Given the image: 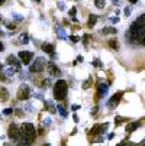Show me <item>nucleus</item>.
Instances as JSON below:
<instances>
[{"mask_svg": "<svg viewBox=\"0 0 145 146\" xmlns=\"http://www.w3.org/2000/svg\"><path fill=\"white\" fill-rule=\"evenodd\" d=\"M57 32L59 33V36H61V38H65V33H64V31L61 29V28H59V29H57Z\"/></svg>", "mask_w": 145, "mask_h": 146, "instance_id": "22", "label": "nucleus"}, {"mask_svg": "<svg viewBox=\"0 0 145 146\" xmlns=\"http://www.w3.org/2000/svg\"><path fill=\"white\" fill-rule=\"evenodd\" d=\"M94 5L97 9H103L106 6V0H94Z\"/></svg>", "mask_w": 145, "mask_h": 146, "instance_id": "16", "label": "nucleus"}, {"mask_svg": "<svg viewBox=\"0 0 145 146\" xmlns=\"http://www.w3.org/2000/svg\"><path fill=\"white\" fill-rule=\"evenodd\" d=\"M139 127V123L138 121H135V123H131V124H128V126H126V132L128 133H132L134 130H136Z\"/></svg>", "mask_w": 145, "mask_h": 146, "instance_id": "15", "label": "nucleus"}, {"mask_svg": "<svg viewBox=\"0 0 145 146\" xmlns=\"http://www.w3.org/2000/svg\"><path fill=\"white\" fill-rule=\"evenodd\" d=\"M125 13H126V16H128V15L131 13V9H129V7H126V9H125Z\"/></svg>", "mask_w": 145, "mask_h": 146, "instance_id": "28", "label": "nucleus"}, {"mask_svg": "<svg viewBox=\"0 0 145 146\" xmlns=\"http://www.w3.org/2000/svg\"><path fill=\"white\" fill-rule=\"evenodd\" d=\"M70 15H71V16L74 17V15H76V7H73V9H71V12H70Z\"/></svg>", "mask_w": 145, "mask_h": 146, "instance_id": "26", "label": "nucleus"}, {"mask_svg": "<svg viewBox=\"0 0 145 146\" xmlns=\"http://www.w3.org/2000/svg\"><path fill=\"white\" fill-rule=\"evenodd\" d=\"M13 111V109H7V110H5V114H10Z\"/></svg>", "mask_w": 145, "mask_h": 146, "instance_id": "27", "label": "nucleus"}, {"mask_svg": "<svg viewBox=\"0 0 145 146\" xmlns=\"http://www.w3.org/2000/svg\"><path fill=\"white\" fill-rule=\"evenodd\" d=\"M93 64H94L96 67H99V68H102V67H103V65L100 64V61H99V59H94V62H93Z\"/></svg>", "mask_w": 145, "mask_h": 146, "instance_id": "24", "label": "nucleus"}, {"mask_svg": "<svg viewBox=\"0 0 145 146\" xmlns=\"http://www.w3.org/2000/svg\"><path fill=\"white\" fill-rule=\"evenodd\" d=\"M44 146H49V145H44Z\"/></svg>", "mask_w": 145, "mask_h": 146, "instance_id": "34", "label": "nucleus"}, {"mask_svg": "<svg viewBox=\"0 0 145 146\" xmlns=\"http://www.w3.org/2000/svg\"><path fill=\"white\" fill-rule=\"evenodd\" d=\"M47 70H48V72H49L52 77H58V75L61 74L59 68H58L55 64H48V65H47Z\"/></svg>", "mask_w": 145, "mask_h": 146, "instance_id": "10", "label": "nucleus"}, {"mask_svg": "<svg viewBox=\"0 0 145 146\" xmlns=\"http://www.w3.org/2000/svg\"><path fill=\"white\" fill-rule=\"evenodd\" d=\"M7 28H9L10 31H13V29H15V25H7Z\"/></svg>", "mask_w": 145, "mask_h": 146, "instance_id": "29", "label": "nucleus"}, {"mask_svg": "<svg viewBox=\"0 0 145 146\" xmlns=\"http://www.w3.org/2000/svg\"><path fill=\"white\" fill-rule=\"evenodd\" d=\"M41 48H42V51L44 52H47V54H51L52 56H55V54H54V51H55V48H54V45L52 44H42V46H41Z\"/></svg>", "mask_w": 145, "mask_h": 146, "instance_id": "11", "label": "nucleus"}, {"mask_svg": "<svg viewBox=\"0 0 145 146\" xmlns=\"http://www.w3.org/2000/svg\"><path fill=\"white\" fill-rule=\"evenodd\" d=\"M45 65H47V62L44 58H36V61L29 67V71L31 72H41V71H44Z\"/></svg>", "mask_w": 145, "mask_h": 146, "instance_id": "5", "label": "nucleus"}, {"mask_svg": "<svg viewBox=\"0 0 145 146\" xmlns=\"http://www.w3.org/2000/svg\"><path fill=\"white\" fill-rule=\"evenodd\" d=\"M131 2H136V0H131Z\"/></svg>", "mask_w": 145, "mask_h": 146, "instance_id": "33", "label": "nucleus"}, {"mask_svg": "<svg viewBox=\"0 0 145 146\" xmlns=\"http://www.w3.org/2000/svg\"><path fill=\"white\" fill-rule=\"evenodd\" d=\"M31 88H29V86H26V84H23L22 87L19 88V91H17V98L19 100H28L29 97H31Z\"/></svg>", "mask_w": 145, "mask_h": 146, "instance_id": "7", "label": "nucleus"}, {"mask_svg": "<svg viewBox=\"0 0 145 146\" xmlns=\"http://www.w3.org/2000/svg\"><path fill=\"white\" fill-rule=\"evenodd\" d=\"M0 71H2V65H0Z\"/></svg>", "mask_w": 145, "mask_h": 146, "instance_id": "32", "label": "nucleus"}, {"mask_svg": "<svg viewBox=\"0 0 145 146\" xmlns=\"http://www.w3.org/2000/svg\"><path fill=\"white\" fill-rule=\"evenodd\" d=\"M3 49H5V46H3V44H2V42H0V52H2Z\"/></svg>", "mask_w": 145, "mask_h": 146, "instance_id": "30", "label": "nucleus"}, {"mask_svg": "<svg viewBox=\"0 0 145 146\" xmlns=\"http://www.w3.org/2000/svg\"><path fill=\"white\" fill-rule=\"evenodd\" d=\"M106 129H108V123L96 124V126H93V129H92V133H100V130H106Z\"/></svg>", "mask_w": 145, "mask_h": 146, "instance_id": "13", "label": "nucleus"}, {"mask_svg": "<svg viewBox=\"0 0 145 146\" xmlns=\"http://www.w3.org/2000/svg\"><path fill=\"white\" fill-rule=\"evenodd\" d=\"M45 107H47V110H48L49 113H55V111H57V110H55V109H57V106H55V104H54L51 100L45 101Z\"/></svg>", "mask_w": 145, "mask_h": 146, "instance_id": "14", "label": "nucleus"}, {"mask_svg": "<svg viewBox=\"0 0 145 146\" xmlns=\"http://www.w3.org/2000/svg\"><path fill=\"white\" fill-rule=\"evenodd\" d=\"M109 45H110L112 48H115V49L118 48V42H115V40H110V42H109Z\"/></svg>", "mask_w": 145, "mask_h": 146, "instance_id": "23", "label": "nucleus"}, {"mask_svg": "<svg viewBox=\"0 0 145 146\" xmlns=\"http://www.w3.org/2000/svg\"><path fill=\"white\" fill-rule=\"evenodd\" d=\"M0 97H2V101H6L7 97H9V93L5 88H0Z\"/></svg>", "mask_w": 145, "mask_h": 146, "instance_id": "17", "label": "nucleus"}, {"mask_svg": "<svg viewBox=\"0 0 145 146\" xmlns=\"http://www.w3.org/2000/svg\"><path fill=\"white\" fill-rule=\"evenodd\" d=\"M57 109H58V111H59L61 116H63V117H67V111H65V107H64V106H58Z\"/></svg>", "mask_w": 145, "mask_h": 146, "instance_id": "21", "label": "nucleus"}, {"mask_svg": "<svg viewBox=\"0 0 145 146\" xmlns=\"http://www.w3.org/2000/svg\"><path fill=\"white\" fill-rule=\"evenodd\" d=\"M70 39L73 40V42H78V40H80V38H77V36H71Z\"/></svg>", "mask_w": 145, "mask_h": 146, "instance_id": "25", "label": "nucleus"}, {"mask_svg": "<svg viewBox=\"0 0 145 146\" xmlns=\"http://www.w3.org/2000/svg\"><path fill=\"white\" fill-rule=\"evenodd\" d=\"M68 91V84L64 80H58L54 86V97L55 100H64Z\"/></svg>", "mask_w": 145, "mask_h": 146, "instance_id": "3", "label": "nucleus"}, {"mask_svg": "<svg viewBox=\"0 0 145 146\" xmlns=\"http://www.w3.org/2000/svg\"><path fill=\"white\" fill-rule=\"evenodd\" d=\"M96 22H97V16L96 15H90V17H89V26H93Z\"/></svg>", "mask_w": 145, "mask_h": 146, "instance_id": "19", "label": "nucleus"}, {"mask_svg": "<svg viewBox=\"0 0 145 146\" xmlns=\"http://www.w3.org/2000/svg\"><path fill=\"white\" fill-rule=\"evenodd\" d=\"M120 97H122V93H118V94L112 96V98L108 101V107H109V109H115V107L118 106V103L120 101Z\"/></svg>", "mask_w": 145, "mask_h": 146, "instance_id": "9", "label": "nucleus"}, {"mask_svg": "<svg viewBox=\"0 0 145 146\" xmlns=\"http://www.w3.org/2000/svg\"><path fill=\"white\" fill-rule=\"evenodd\" d=\"M7 64H9L10 67H13L16 71L20 70V61H19L15 55H9V56H7Z\"/></svg>", "mask_w": 145, "mask_h": 146, "instance_id": "8", "label": "nucleus"}, {"mask_svg": "<svg viewBox=\"0 0 145 146\" xmlns=\"http://www.w3.org/2000/svg\"><path fill=\"white\" fill-rule=\"evenodd\" d=\"M116 28H105V29H102V33L103 35H106V33H116Z\"/></svg>", "mask_w": 145, "mask_h": 146, "instance_id": "18", "label": "nucleus"}, {"mask_svg": "<svg viewBox=\"0 0 145 146\" xmlns=\"http://www.w3.org/2000/svg\"><path fill=\"white\" fill-rule=\"evenodd\" d=\"M19 39H20V44H28L29 42V39H28V35L26 33H22L19 36Z\"/></svg>", "mask_w": 145, "mask_h": 146, "instance_id": "20", "label": "nucleus"}, {"mask_svg": "<svg viewBox=\"0 0 145 146\" xmlns=\"http://www.w3.org/2000/svg\"><path fill=\"white\" fill-rule=\"evenodd\" d=\"M108 88H109L108 84H99V93H97V97H103V96L108 93Z\"/></svg>", "mask_w": 145, "mask_h": 146, "instance_id": "12", "label": "nucleus"}, {"mask_svg": "<svg viewBox=\"0 0 145 146\" xmlns=\"http://www.w3.org/2000/svg\"><path fill=\"white\" fill-rule=\"evenodd\" d=\"M3 3H5V0H0V6H2Z\"/></svg>", "mask_w": 145, "mask_h": 146, "instance_id": "31", "label": "nucleus"}, {"mask_svg": "<svg viewBox=\"0 0 145 146\" xmlns=\"http://www.w3.org/2000/svg\"><path fill=\"white\" fill-rule=\"evenodd\" d=\"M144 23H145V17H144V15H141L131 25L129 31L126 32V36L132 40L134 44H141V45L144 44V33H145Z\"/></svg>", "mask_w": 145, "mask_h": 146, "instance_id": "1", "label": "nucleus"}, {"mask_svg": "<svg viewBox=\"0 0 145 146\" xmlns=\"http://www.w3.org/2000/svg\"><path fill=\"white\" fill-rule=\"evenodd\" d=\"M20 133H22V137L25 140L26 145H32L35 140V126L32 123H23L22 127H20Z\"/></svg>", "mask_w": 145, "mask_h": 146, "instance_id": "2", "label": "nucleus"}, {"mask_svg": "<svg viewBox=\"0 0 145 146\" xmlns=\"http://www.w3.org/2000/svg\"><path fill=\"white\" fill-rule=\"evenodd\" d=\"M32 58H33V54L29 52V51H22V52H19L20 64H23V65H29L31 62H32Z\"/></svg>", "mask_w": 145, "mask_h": 146, "instance_id": "6", "label": "nucleus"}, {"mask_svg": "<svg viewBox=\"0 0 145 146\" xmlns=\"http://www.w3.org/2000/svg\"><path fill=\"white\" fill-rule=\"evenodd\" d=\"M9 137L12 139V140H15V142H25L23 140V137H22V133H20V129L16 126V124H10L9 126Z\"/></svg>", "mask_w": 145, "mask_h": 146, "instance_id": "4", "label": "nucleus"}]
</instances>
